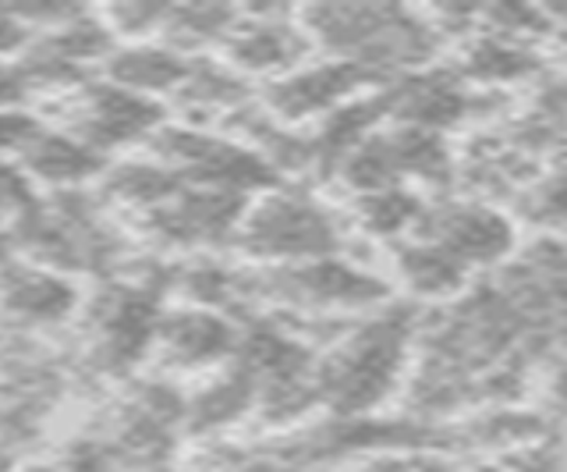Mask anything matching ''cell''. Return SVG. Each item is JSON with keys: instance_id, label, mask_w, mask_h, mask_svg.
Here are the masks:
<instances>
[{"instance_id": "10", "label": "cell", "mask_w": 567, "mask_h": 472, "mask_svg": "<svg viewBox=\"0 0 567 472\" xmlns=\"http://www.w3.org/2000/svg\"><path fill=\"white\" fill-rule=\"evenodd\" d=\"M241 324L217 309L174 306L164 309L156 330V352L174 370H224L238 352Z\"/></svg>"}, {"instance_id": "26", "label": "cell", "mask_w": 567, "mask_h": 472, "mask_svg": "<svg viewBox=\"0 0 567 472\" xmlns=\"http://www.w3.org/2000/svg\"><path fill=\"white\" fill-rule=\"evenodd\" d=\"M354 472H415V454L408 459L404 451H369Z\"/></svg>"}, {"instance_id": "13", "label": "cell", "mask_w": 567, "mask_h": 472, "mask_svg": "<svg viewBox=\"0 0 567 472\" xmlns=\"http://www.w3.org/2000/svg\"><path fill=\"white\" fill-rule=\"evenodd\" d=\"M25 167V174L35 185H50L53 192H75L89 182H100L106 171V156L85 146L82 138L68 135L61 129L43 125L35 132L25 150L14 156Z\"/></svg>"}, {"instance_id": "18", "label": "cell", "mask_w": 567, "mask_h": 472, "mask_svg": "<svg viewBox=\"0 0 567 472\" xmlns=\"http://www.w3.org/2000/svg\"><path fill=\"white\" fill-rule=\"evenodd\" d=\"M238 19L241 8L227 4H171L159 43L174 47L185 58H199L209 47H224Z\"/></svg>"}, {"instance_id": "22", "label": "cell", "mask_w": 567, "mask_h": 472, "mask_svg": "<svg viewBox=\"0 0 567 472\" xmlns=\"http://www.w3.org/2000/svg\"><path fill=\"white\" fill-rule=\"evenodd\" d=\"M522 214L539 227H567V171L546 174L522 192Z\"/></svg>"}, {"instance_id": "17", "label": "cell", "mask_w": 567, "mask_h": 472, "mask_svg": "<svg viewBox=\"0 0 567 472\" xmlns=\"http://www.w3.org/2000/svg\"><path fill=\"white\" fill-rule=\"evenodd\" d=\"M394 274L419 299H454L465 288L472 270L465 264H457L451 253L433 246V242L408 238L394 249Z\"/></svg>"}, {"instance_id": "8", "label": "cell", "mask_w": 567, "mask_h": 472, "mask_svg": "<svg viewBox=\"0 0 567 472\" xmlns=\"http://www.w3.org/2000/svg\"><path fill=\"white\" fill-rule=\"evenodd\" d=\"M412 238L433 242L468 270L501 264L514 249V224L478 199H440L422 209Z\"/></svg>"}, {"instance_id": "6", "label": "cell", "mask_w": 567, "mask_h": 472, "mask_svg": "<svg viewBox=\"0 0 567 472\" xmlns=\"http://www.w3.org/2000/svg\"><path fill=\"white\" fill-rule=\"evenodd\" d=\"M245 206V196L185 185L171 203L156 206L153 214H142L138 227L164 253L209 256V249L235 246Z\"/></svg>"}, {"instance_id": "24", "label": "cell", "mask_w": 567, "mask_h": 472, "mask_svg": "<svg viewBox=\"0 0 567 472\" xmlns=\"http://www.w3.org/2000/svg\"><path fill=\"white\" fill-rule=\"evenodd\" d=\"M40 129L43 121L25 107H0V156H18Z\"/></svg>"}, {"instance_id": "27", "label": "cell", "mask_w": 567, "mask_h": 472, "mask_svg": "<svg viewBox=\"0 0 567 472\" xmlns=\"http://www.w3.org/2000/svg\"><path fill=\"white\" fill-rule=\"evenodd\" d=\"M29 96L14 61H0V107H22Z\"/></svg>"}, {"instance_id": "20", "label": "cell", "mask_w": 567, "mask_h": 472, "mask_svg": "<svg viewBox=\"0 0 567 472\" xmlns=\"http://www.w3.org/2000/svg\"><path fill=\"white\" fill-rule=\"evenodd\" d=\"M532 72H536V58L528 54V47L518 40L496 37V32H483L475 43H468L465 61L457 68V75L465 82H483V85L522 82Z\"/></svg>"}, {"instance_id": "25", "label": "cell", "mask_w": 567, "mask_h": 472, "mask_svg": "<svg viewBox=\"0 0 567 472\" xmlns=\"http://www.w3.org/2000/svg\"><path fill=\"white\" fill-rule=\"evenodd\" d=\"M29 40H32V32L18 22L11 4H0V61H14L29 47Z\"/></svg>"}, {"instance_id": "12", "label": "cell", "mask_w": 567, "mask_h": 472, "mask_svg": "<svg viewBox=\"0 0 567 472\" xmlns=\"http://www.w3.org/2000/svg\"><path fill=\"white\" fill-rule=\"evenodd\" d=\"M377 96L383 117H394L404 129H422L436 135L454 129L472 111L465 79L457 72H430V68L394 79Z\"/></svg>"}, {"instance_id": "14", "label": "cell", "mask_w": 567, "mask_h": 472, "mask_svg": "<svg viewBox=\"0 0 567 472\" xmlns=\"http://www.w3.org/2000/svg\"><path fill=\"white\" fill-rule=\"evenodd\" d=\"M192 72V58L177 54L174 47L150 40V43H117L114 54L103 61V79L121 85V90L138 93L146 100L177 96Z\"/></svg>"}, {"instance_id": "2", "label": "cell", "mask_w": 567, "mask_h": 472, "mask_svg": "<svg viewBox=\"0 0 567 472\" xmlns=\"http://www.w3.org/2000/svg\"><path fill=\"white\" fill-rule=\"evenodd\" d=\"M164 295H171V267L135 277H106L85 299V356L100 373H132L156 348Z\"/></svg>"}, {"instance_id": "1", "label": "cell", "mask_w": 567, "mask_h": 472, "mask_svg": "<svg viewBox=\"0 0 567 472\" xmlns=\"http://www.w3.org/2000/svg\"><path fill=\"white\" fill-rule=\"evenodd\" d=\"M415 341V320L408 309H377L354 324L341 341L316 359L319 401L341 415L362 419L398 388L408 352Z\"/></svg>"}, {"instance_id": "4", "label": "cell", "mask_w": 567, "mask_h": 472, "mask_svg": "<svg viewBox=\"0 0 567 472\" xmlns=\"http://www.w3.org/2000/svg\"><path fill=\"white\" fill-rule=\"evenodd\" d=\"M235 249L266 267L309 264L341 256L344 224L337 214L301 188H270L248 199L238 224Z\"/></svg>"}, {"instance_id": "11", "label": "cell", "mask_w": 567, "mask_h": 472, "mask_svg": "<svg viewBox=\"0 0 567 472\" xmlns=\"http://www.w3.org/2000/svg\"><path fill=\"white\" fill-rule=\"evenodd\" d=\"M82 306V291L68 274L29 264L0 249V312L22 327H58Z\"/></svg>"}, {"instance_id": "23", "label": "cell", "mask_w": 567, "mask_h": 472, "mask_svg": "<svg viewBox=\"0 0 567 472\" xmlns=\"http://www.w3.org/2000/svg\"><path fill=\"white\" fill-rule=\"evenodd\" d=\"M43 196L35 192V182L25 174V167L14 156H0V224L11 227L22 220L29 209Z\"/></svg>"}, {"instance_id": "3", "label": "cell", "mask_w": 567, "mask_h": 472, "mask_svg": "<svg viewBox=\"0 0 567 472\" xmlns=\"http://www.w3.org/2000/svg\"><path fill=\"white\" fill-rule=\"evenodd\" d=\"M386 299L390 288L383 277L348 264L344 256L241 274V306L266 302L306 317H369Z\"/></svg>"}, {"instance_id": "5", "label": "cell", "mask_w": 567, "mask_h": 472, "mask_svg": "<svg viewBox=\"0 0 567 472\" xmlns=\"http://www.w3.org/2000/svg\"><path fill=\"white\" fill-rule=\"evenodd\" d=\"M58 114H61V132L82 138L85 146L96 153H111L121 146L150 143V138L167 125L164 121V103L146 100L138 93L121 90L114 82H82L75 90L58 96Z\"/></svg>"}, {"instance_id": "28", "label": "cell", "mask_w": 567, "mask_h": 472, "mask_svg": "<svg viewBox=\"0 0 567 472\" xmlns=\"http://www.w3.org/2000/svg\"><path fill=\"white\" fill-rule=\"evenodd\" d=\"M549 398H554V406L567 412V359L554 370V377H549Z\"/></svg>"}, {"instance_id": "19", "label": "cell", "mask_w": 567, "mask_h": 472, "mask_svg": "<svg viewBox=\"0 0 567 472\" xmlns=\"http://www.w3.org/2000/svg\"><path fill=\"white\" fill-rule=\"evenodd\" d=\"M177 100L188 111L217 114L227 121L230 114H238L241 107L252 103V90H248V79L238 75L230 64L213 58H192V72L182 90H177Z\"/></svg>"}, {"instance_id": "29", "label": "cell", "mask_w": 567, "mask_h": 472, "mask_svg": "<svg viewBox=\"0 0 567 472\" xmlns=\"http://www.w3.org/2000/svg\"><path fill=\"white\" fill-rule=\"evenodd\" d=\"M560 103H564V107H567V85H564V90H560Z\"/></svg>"}, {"instance_id": "9", "label": "cell", "mask_w": 567, "mask_h": 472, "mask_svg": "<svg viewBox=\"0 0 567 472\" xmlns=\"http://www.w3.org/2000/svg\"><path fill=\"white\" fill-rule=\"evenodd\" d=\"M362 85H372V79L359 64L323 58V61H306L295 72L280 75L262 85V103L259 107L280 125H301V121H323L333 111H341L344 103L359 100Z\"/></svg>"}, {"instance_id": "15", "label": "cell", "mask_w": 567, "mask_h": 472, "mask_svg": "<svg viewBox=\"0 0 567 472\" xmlns=\"http://www.w3.org/2000/svg\"><path fill=\"white\" fill-rule=\"evenodd\" d=\"M256 412V383L235 362L213 373L203 388L185 394V427L192 433H217Z\"/></svg>"}, {"instance_id": "7", "label": "cell", "mask_w": 567, "mask_h": 472, "mask_svg": "<svg viewBox=\"0 0 567 472\" xmlns=\"http://www.w3.org/2000/svg\"><path fill=\"white\" fill-rule=\"evenodd\" d=\"M224 50V64L235 68L245 79H266L274 82L280 75L295 72L312 54V40L309 32L301 29L298 11L291 8H241V19L235 32L227 37Z\"/></svg>"}, {"instance_id": "21", "label": "cell", "mask_w": 567, "mask_h": 472, "mask_svg": "<svg viewBox=\"0 0 567 472\" xmlns=\"http://www.w3.org/2000/svg\"><path fill=\"white\" fill-rule=\"evenodd\" d=\"M354 224L365 235H377L386 242H398L401 235H412L419 227V217L425 203L408 188H383L369 192V196H354Z\"/></svg>"}, {"instance_id": "16", "label": "cell", "mask_w": 567, "mask_h": 472, "mask_svg": "<svg viewBox=\"0 0 567 472\" xmlns=\"http://www.w3.org/2000/svg\"><path fill=\"white\" fill-rule=\"evenodd\" d=\"M182 188L185 182L177 178L167 164H159L156 156H146V161L106 164L100 178V199L114 206H128L132 214L142 217V214H153L156 206L171 203Z\"/></svg>"}]
</instances>
